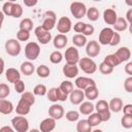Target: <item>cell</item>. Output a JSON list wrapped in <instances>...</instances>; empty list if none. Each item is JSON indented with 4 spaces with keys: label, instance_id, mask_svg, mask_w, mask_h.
Segmentation results:
<instances>
[{
    "label": "cell",
    "instance_id": "24",
    "mask_svg": "<svg viewBox=\"0 0 132 132\" xmlns=\"http://www.w3.org/2000/svg\"><path fill=\"white\" fill-rule=\"evenodd\" d=\"M94 109H95V105L91 101H84L79 105V112L81 114H85V116L93 113Z\"/></svg>",
    "mask_w": 132,
    "mask_h": 132
},
{
    "label": "cell",
    "instance_id": "19",
    "mask_svg": "<svg viewBox=\"0 0 132 132\" xmlns=\"http://www.w3.org/2000/svg\"><path fill=\"white\" fill-rule=\"evenodd\" d=\"M114 55L117 56V58L119 59V61L121 63H123V62H126V61H128L130 59V57H131V51L127 46H121L114 53Z\"/></svg>",
    "mask_w": 132,
    "mask_h": 132
},
{
    "label": "cell",
    "instance_id": "40",
    "mask_svg": "<svg viewBox=\"0 0 132 132\" xmlns=\"http://www.w3.org/2000/svg\"><path fill=\"white\" fill-rule=\"evenodd\" d=\"M99 71H100L102 74H104V75H108V74H111V73L113 72V68L110 67V66H108L106 63L101 62V63L99 64Z\"/></svg>",
    "mask_w": 132,
    "mask_h": 132
},
{
    "label": "cell",
    "instance_id": "42",
    "mask_svg": "<svg viewBox=\"0 0 132 132\" xmlns=\"http://www.w3.org/2000/svg\"><path fill=\"white\" fill-rule=\"evenodd\" d=\"M121 124L124 128L126 129H130L132 128V116H127L124 114L121 119Z\"/></svg>",
    "mask_w": 132,
    "mask_h": 132
},
{
    "label": "cell",
    "instance_id": "61",
    "mask_svg": "<svg viewBox=\"0 0 132 132\" xmlns=\"http://www.w3.org/2000/svg\"><path fill=\"white\" fill-rule=\"evenodd\" d=\"M92 132H103L101 129H95V130H93Z\"/></svg>",
    "mask_w": 132,
    "mask_h": 132
},
{
    "label": "cell",
    "instance_id": "11",
    "mask_svg": "<svg viewBox=\"0 0 132 132\" xmlns=\"http://www.w3.org/2000/svg\"><path fill=\"white\" fill-rule=\"evenodd\" d=\"M113 33H114V30L109 28V27H106V28H103L100 33H99V43L102 44V45H107L110 43L111 41V38L113 36Z\"/></svg>",
    "mask_w": 132,
    "mask_h": 132
},
{
    "label": "cell",
    "instance_id": "53",
    "mask_svg": "<svg viewBox=\"0 0 132 132\" xmlns=\"http://www.w3.org/2000/svg\"><path fill=\"white\" fill-rule=\"evenodd\" d=\"M99 116H100L102 122H107V121L110 119V117H111V114H110V110H109V111H106V112H103V113H100Z\"/></svg>",
    "mask_w": 132,
    "mask_h": 132
},
{
    "label": "cell",
    "instance_id": "45",
    "mask_svg": "<svg viewBox=\"0 0 132 132\" xmlns=\"http://www.w3.org/2000/svg\"><path fill=\"white\" fill-rule=\"evenodd\" d=\"M10 94V89L6 84H1L0 85V100L5 99L8 95Z\"/></svg>",
    "mask_w": 132,
    "mask_h": 132
},
{
    "label": "cell",
    "instance_id": "13",
    "mask_svg": "<svg viewBox=\"0 0 132 132\" xmlns=\"http://www.w3.org/2000/svg\"><path fill=\"white\" fill-rule=\"evenodd\" d=\"M74 84H75L77 89L82 90V91H85L87 88H89L91 86H96V82H95V80L93 78L86 77V76H78V77H76Z\"/></svg>",
    "mask_w": 132,
    "mask_h": 132
},
{
    "label": "cell",
    "instance_id": "37",
    "mask_svg": "<svg viewBox=\"0 0 132 132\" xmlns=\"http://www.w3.org/2000/svg\"><path fill=\"white\" fill-rule=\"evenodd\" d=\"M88 122L92 127H95V126H98L102 121H101V118L98 112H93V113H91V116H89Z\"/></svg>",
    "mask_w": 132,
    "mask_h": 132
},
{
    "label": "cell",
    "instance_id": "35",
    "mask_svg": "<svg viewBox=\"0 0 132 132\" xmlns=\"http://www.w3.org/2000/svg\"><path fill=\"white\" fill-rule=\"evenodd\" d=\"M59 88L61 89V91H63L67 95H70L72 93V91L74 90L73 89V84L70 80H63Z\"/></svg>",
    "mask_w": 132,
    "mask_h": 132
},
{
    "label": "cell",
    "instance_id": "17",
    "mask_svg": "<svg viewBox=\"0 0 132 132\" xmlns=\"http://www.w3.org/2000/svg\"><path fill=\"white\" fill-rule=\"evenodd\" d=\"M56 128V120L53 118H46L39 124V130L41 132H52Z\"/></svg>",
    "mask_w": 132,
    "mask_h": 132
},
{
    "label": "cell",
    "instance_id": "27",
    "mask_svg": "<svg viewBox=\"0 0 132 132\" xmlns=\"http://www.w3.org/2000/svg\"><path fill=\"white\" fill-rule=\"evenodd\" d=\"M72 42L75 47H82L88 43L87 37L82 34H76L72 37Z\"/></svg>",
    "mask_w": 132,
    "mask_h": 132
},
{
    "label": "cell",
    "instance_id": "38",
    "mask_svg": "<svg viewBox=\"0 0 132 132\" xmlns=\"http://www.w3.org/2000/svg\"><path fill=\"white\" fill-rule=\"evenodd\" d=\"M63 60V55L60 51H55L50 55V61L53 64H59Z\"/></svg>",
    "mask_w": 132,
    "mask_h": 132
},
{
    "label": "cell",
    "instance_id": "47",
    "mask_svg": "<svg viewBox=\"0 0 132 132\" xmlns=\"http://www.w3.org/2000/svg\"><path fill=\"white\" fill-rule=\"evenodd\" d=\"M13 86H14V90H15L16 93H20V94L25 93V84H24V81L22 79H20L16 82H14Z\"/></svg>",
    "mask_w": 132,
    "mask_h": 132
},
{
    "label": "cell",
    "instance_id": "54",
    "mask_svg": "<svg viewBox=\"0 0 132 132\" xmlns=\"http://www.w3.org/2000/svg\"><path fill=\"white\" fill-rule=\"evenodd\" d=\"M126 21L129 23V26H132V8H129L126 12Z\"/></svg>",
    "mask_w": 132,
    "mask_h": 132
},
{
    "label": "cell",
    "instance_id": "1",
    "mask_svg": "<svg viewBox=\"0 0 132 132\" xmlns=\"http://www.w3.org/2000/svg\"><path fill=\"white\" fill-rule=\"evenodd\" d=\"M35 103V96L31 92H25L22 94L21 99L15 107V112L18 116H26L30 112L31 106Z\"/></svg>",
    "mask_w": 132,
    "mask_h": 132
},
{
    "label": "cell",
    "instance_id": "57",
    "mask_svg": "<svg viewBox=\"0 0 132 132\" xmlns=\"http://www.w3.org/2000/svg\"><path fill=\"white\" fill-rule=\"evenodd\" d=\"M0 132H15V130L9 126H3V127H1Z\"/></svg>",
    "mask_w": 132,
    "mask_h": 132
},
{
    "label": "cell",
    "instance_id": "52",
    "mask_svg": "<svg viewBox=\"0 0 132 132\" xmlns=\"http://www.w3.org/2000/svg\"><path fill=\"white\" fill-rule=\"evenodd\" d=\"M123 112L127 116H132V104H126L123 106Z\"/></svg>",
    "mask_w": 132,
    "mask_h": 132
},
{
    "label": "cell",
    "instance_id": "46",
    "mask_svg": "<svg viewBox=\"0 0 132 132\" xmlns=\"http://www.w3.org/2000/svg\"><path fill=\"white\" fill-rule=\"evenodd\" d=\"M16 38L19 41H27L30 38V32L24 31V30H19L16 32Z\"/></svg>",
    "mask_w": 132,
    "mask_h": 132
},
{
    "label": "cell",
    "instance_id": "56",
    "mask_svg": "<svg viewBox=\"0 0 132 132\" xmlns=\"http://www.w3.org/2000/svg\"><path fill=\"white\" fill-rule=\"evenodd\" d=\"M24 4L28 7H31L37 4V0H24Z\"/></svg>",
    "mask_w": 132,
    "mask_h": 132
},
{
    "label": "cell",
    "instance_id": "60",
    "mask_svg": "<svg viewBox=\"0 0 132 132\" xmlns=\"http://www.w3.org/2000/svg\"><path fill=\"white\" fill-rule=\"evenodd\" d=\"M29 132H41V131L38 130V129H32V130H30Z\"/></svg>",
    "mask_w": 132,
    "mask_h": 132
},
{
    "label": "cell",
    "instance_id": "39",
    "mask_svg": "<svg viewBox=\"0 0 132 132\" xmlns=\"http://www.w3.org/2000/svg\"><path fill=\"white\" fill-rule=\"evenodd\" d=\"M33 94L36 96H44L45 94H47V89L45 85H42V84L36 85L33 89Z\"/></svg>",
    "mask_w": 132,
    "mask_h": 132
},
{
    "label": "cell",
    "instance_id": "49",
    "mask_svg": "<svg viewBox=\"0 0 132 132\" xmlns=\"http://www.w3.org/2000/svg\"><path fill=\"white\" fill-rule=\"evenodd\" d=\"M94 31H95V28H94L93 25L86 24V27H85V29H84V31H82V35H85V36H90V35H92V34L94 33Z\"/></svg>",
    "mask_w": 132,
    "mask_h": 132
},
{
    "label": "cell",
    "instance_id": "23",
    "mask_svg": "<svg viewBox=\"0 0 132 132\" xmlns=\"http://www.w3.org/2000/svg\"><path fill=\"white\" fill-rule=\"evenodd\" d=\"M13 111V104L11 101L6 99L0 100V112L2 114H9Z\"/></svg>",
    "mask_w": 132,
    "mask_h": 132
},
{
    "label": "cell",
    "instance_id": "44",
    "mask_svg": "<svg viewBox=\"0 0 132 132\" xmlns=\"http://www.w3.org/2000/svg\"><path fill=\"white\" fill-rule=\"evenodd\" d=\"M22 14H23V7H22L19 3H14V4H13V7H12L11 16L18 19V18L22 16Z\"/></svg>",
    "mask_w": 132,
    "mask_h": 132
},
{
    "label": "cell",
    "instance_id": "33",
    "mask_svg": "<svg viewBox=\"0 0 132 132\" xmlns=\"http://www.w3.org/2000/svg\"><path fill=\"white\" fill-rule=\"evenodd\" d=\"M19 26H20V30H24V31L30 32L33 29V22H32L31 19L26 18V19H23L21 21V23H20Z\"/></svg>",
    "mask_w": 132,
    "mask_h": 132
},
{
    "label": "cell",
    "instance_id": "20",
    "mask_svg": "<svg viewBox=\"0 0 132 132\" xmlns=\"http://www.w3.org/2000/svg\"><path fill=\"white\" fill-rule=\"evenodd\" d=\"M5 77L8 80V82L14 84V82H16L18 80L21 79V73L18 69L10 67L5 71Z\"/></svg>",
    "mask_w": 132,
    "mask_h": 132
},
{
    "label": "cell",
    "instance_id": "41",
    "mask_svg": "<svg viewBox=\"0 0 132 132\" xmlns=\"http://www.w3.org/2000/svg\"><path fill=\"white\" fill-rule=\"evenodd\" d=\"M65 117L68 122H76L79 119V112L76 110H69L66 112Z\"/></svg>",
    "mask_w": 132,
    "mask_h": 132
},
{
    "label": "cell",
    "instance_id": "50",
    "mask_svg": "<svg viewBox=\"0 0 132 132\" xmlns=\"http://www.w3.org/2000/svg\"><path fill=\"white\" fill-rule=\"evenodd\" d=\"M85 27H86V23L77 22L76 24H74V26H73V30H74L76 33H82Z\"/></svg>",
    "mask_w": 132,
    "mask_h": 132
},
{
    "label": "cell",
    "instance_id": "48",
    "mask_svg": "<svg viewBox=\"0 0 132 132\" xmlns=\"http://www.w3.org/2000/svg\"><path fill=\"white\" fill-rule=\"evenodd\" d=\"M124 89L127 93H132V76H129L124 81Z\"/></svg>",
    "mask_w": 132,
    "mask_h": 132
},
{
    "label": "cell",
    "instance_id": "15",
    "mask_svg": "<svg viewBox=\"0 0 132 132\" xmlns=\"http://www.w3.org/2000/svg\"><path fill=\"white\" fill-rule=\"evenodd\" d=\"M85 92L79 89H75L69 95V100L73 105H80L85 99Z\"/></svg>",
    "mask_w": 132,
    "mask_h": 132
},
{
    "label": "cell",
    "instance_id": "58",
    "mask_svg": "<svg viewBox=\"0 0 132 132\" xmlns=\"http://www.w3.org/2000/svg\"><path fill=\"white\" fill-rule=\"evenodd\" d=\"M1 63H2V65H1V73H3V71H4V61H3V59H1Z\"/></svg>",
    "mask_w": 132,
    "mask_h": 132
},
{
    "label": "cell",
    "instance_id": "32",
    "mask_svg": "<svg viewBox=\"0 0 132 132\" xmlns=\"http://www.w3.org/2000/svg\"><path fill=\"white\" fill-rule=\"evenodd\" d=\"M99 15H100V13H99L98 8H96V7H90V8H88V10H87V18H88L89 21L96 22L99 19Z\"/></svg>",
    "mask_w": 132,
    "mask_h": 132
},
{
    "label": "cell",
    "instance_id": "29",
    "mask_svg": "<svg viewBox=\"0 0 132 132\" xmlns=\"http://www.w3.org/2000/svg\"><path fill=\"white\" fill-rule=\"evenodd\" d=\"M128 28V22L124 18H118L116 24L113 25V29L117 32H123Z\"/></svg>",
    "mask_w": 132,
    "mask_h": 132
},
{
    "label": "cell",
    "instance_id": "16",
    "mask_svg": "<svg viewBox=\"0 0 132 132\" xmlns=\"http://www.w3.org/2000/svg\"><path fill=\"white\" fill-rule=\"evenodd\" d=\"M63 74L68 78H74L78 74V67L76 64H65L62 68Z\"/></svg>",
    "mask_w": 132,
    "mask_h": 132
},
{
    "label": "cell",
    "instance_id": "34",
    "mask_svg": "<svg viewBox=\"0 0 132 132\" xmlns=\"http://www.w3.org/2000/svg\"><path fill=\"white\" fill-rule=\"evenodd\" d=\"M36 73H37V75H38L39 77H41V78H46V77L50 76L51 70H50V68H48L46 65H40V66L37 67Z\"/></svg>",
    "mask_w": 132,
    "mask_h": 132
},
{
    "label": "cell",
    "instance_id": "22",
    "mask_svg": "<svg viewBox=\"0 0 132 132\" xmlns=\"http://www.w3.org/2000/svg\"><path fill=\"white\" fill-rule=\"evenodd\" d=\"M68 42V39H67V36L64 35V34H58L54 37V40H53V44L54 46L57 48V50H61V48H64L66 46Z\"/></svg>",
    "mask_w": 132,
    "mask_h": 132
},
{
    "label": "cell",
    "instance_id": "6",
    "mask_svg": "<svg viewBox=\"0 0 132 132\" xmlns=\"http://www.w3.org/2000/svg\"><path fill=\"white\" fill-rule=\"evenodd\" d=\"M87 10L88 9L82 2L74 1L70 4V12L77 20L82 19L85 15H87Z\"/></svg>",
    "mask_w": 132,
    "mask_h": 132
},
{
    "label": "cell",
    "instance_id": "36",
    "mask_svg": "<svg viewBox=\"0 0 132 132\" xmlns=\"http://www.w3.org/2000/svg\"><path fill=\"white\" fill-rule=\"evenodd\" d=\"M47 99L51 101V102H57L59 101V88H51L48 91H47Z\"/></svg>",
    "mask_w": 132,
    "mask_h": 132
},
{
    "label": "cell",
    "instance_id": "26",
    "mask_svg": "<svg viewBox=\"0 0 132 132\" xmlns=\"http://www.w3.org/2000/svg\"><path fill=\"white\" fill-rule=\"evenodd\" d=\"M84 92H85L86 98L89 99L90 101L97 99L98 98V95H99V91H98V89H97L96 86H91V87L87 88Z\"/></svg>",
    "mask_w": 132,
    "mask_h": 132
},
{
    "label": "cell",
    "instance_id": "9",
    "mask_svg": "<svg viewBox=\"0 0 132 132\" xmlns=\"http://www.w3.org/2000/svg\"><path fill=\"white\" fill-rule=\"evenodd\" d=\"M64 59L67 64H76L79 62V53L75 46H69L64 53Z\"/></svg>",
    "mask_w": 132,
    "mask_h": 132
},
{
    "label": "cell",
    "instance_id": "31",
    "mask_svg": "<svg viewBox=\"0 0 132 132\" xmlns=\"http://www.w3.org/2000/svg\"><path fill=\"white\" fill-rule=\"evenodd\" d=\"M103 62L106 63L108 66H110V67H112V68H114L116 66H118V65L121 64V62L119 61V59L117 58V56H116L114 54L107 55V56L104 58V61H103Z\"/></svg>",
    "mask_w": 132,
    "mask_h": 132
},
{
    "label": "cell",
    "instance_id": "21",
    "mask_svg": "<svg viewBox=\"0 0 132 132\" xmlns=\"http://www.w3.org/2000/svg\"><path fill=\"white\" fill-rule=\"evenodd\" d=\"M20 71L22 74L26 75V76H30L34 73L35 71V67L33 65V63L31 61H26V62H23L20 66Z\"/></svg>",
    "mask_w": 132,
    "mask_h": 132
},
{
    "label": "cell",
    "instance_id": "12",
    "mask_svg": "<svg viewBox=\"0 0 132 132\" xmlns=\"http://www.w3.org/2000/svg\"><path fill=\"white\" fill-rule=\"evenodd\" d=\"M100 43L96 40L88 41L86 45V53L89 58H95L100 54Z\"/></svg>",
    "mask_w": 132,
    "mask_h": 132
},
{
    "label": "cell",
    "instance_id": "5",
    "mask_svg": "<svg viewBox=\"0 0 132 132\" xmlns=\"http://www.w3.org/2000/svg\"><path fill=\"white\" fill-rule=\"evenodd\" d=\"M78 66L79 68L87 74H93L94 72H96L97 70V65L96 63L89 57H85V58H80L79 62H78Z\"/></svg>",
    "mask_w": 132,
    "mask_h": 132
},
{
    "label": "cell",
    "instance_id": "2",
    "mask_svg": "<svg viewBox=\"0 0 132 132\" xmlns=\"http://www.w3.org/2000/svg\"><path fill=\"white\" fill-rule=\"evenodd\" d=\"M46 31H51L57 26V14L53 10H46L42 15V25Z\"/></svg>",
    "mask_w": 132,
    "mask_h": 132
},
{
    "label": "cell",
    "instance_id": "55",
    "mask_svg": "<svg viewBox=\"0 0 132 132\" xmlns=\"http://www.w3.org/2000/svg\"><path fill=\"white\" fill-rule=\"evenodd\" d=\"M125 72L129 75L132 76V62H128L125 66Z\"/></svg>",
    "mask_w": 132,
    "mask_h": 132
},
{
    "label": "cell",
    "instance_id": "8",
    "mask_svg": "<svg viewBox=\"0 0 132 132\" xmlns=\"http://www.w3.org/2000/svg\"><path fill=\"white\" fill-rule=\"evenodd\" d=\"M34 34L37 40L39 41V43L41 44H47L52 40V34L50 33V31H46L41 25L37 26L34 29Z\"/></svg>",
    "mask_w": 132,
    "mask_h": 132
},
{
    "label": "cell",
    "instance_id": "14",
    "mask_svg": "<svg viewBox=\"0 0 132 132\" xmlns=\"http://www.w3.org/2000/svg\"><path fill=\"white\" fill-rule=\"evenodd\" d=\"M48 116L50 118H53L54 120H61L64 117V108L60 104L54 103L48 108Z\"/></svg>",
    "mask_w": 132,
    "mask_h": 132
},
{
    "label": "cell",
    "instance_id": "4",
    "mask_svg": "<svg viewBox=\"0 0 132 132\" xmlns=\"http://www.w3.org/2000/svg\"><path fill=\"white\" fill-rule=\"evenodd\" d=\"M11 125L15 132H27L29 130V122L24 116H16L12 118Z\"/></svg>",
    "mask_w": 132,
    "mask_h": 132
},
{
    "label": "cell",
    "instance_id": "18",
    "mask_svg": "<svg viewBox=\"0 0 132 132\" xmlns=\"http://www.w3.org/2000/svg\"><path fill=\"white\" fill-rule=\"evenodd\" d=\"M103 20L107 25H114L117 20H118V14L116 12V10L111 9V8H107L104 10L103 12Z\"/></svg>",
    "mask_w": 132,
    "mask_h": 132
},
{
    "label": "cell",
    "instance_id": "43",
    "mask_svg": "<svg viewBox=\"0 0 132 132\" xmlns=\"http://www.w3.org/2000/svg\"><path fill=\"white\" fill-rule=\"evenodd\" d=\"M13 4L14 2L12 1H8V2H5L2 6V12L8 16H11V12H12V7H13Z\"/></svg>",
    "mask_w": 132,
    "mask_h": 132
},
{
    "label": "cell",
    "instance_id": "10",
    "mask_svg": "<svg viewBox=\"0 0 132 132\" xmlns=\"http://www.w3.org/2000/svg\"><path fill=\"white\" fill-rule=\"evenodd\" d=\"M72 28V22L69 18L67 16H61L59 20H58V23H57V29L59 31L60 34H64L65 33H68Z\"/></svg>",
    "mask_w": 132,
    "mask_h": 132
},
{
    "label": "cell",
    "instance_id": "28",
    "mask_svg": "<svg viewBox=\"0 0 132 132\" xmlns=\"http://www.w3.org/2000/svg\"><path fill=\"white\" fill-rule=\"evenodd\" d=\"M77 132H92V126L89 124L88 120H80L76 124Z\"/></svg>",
    "mask_w": 132,
    "mask_h": 132
},
{
    "label": "cell",
    "instance_id": "7",
    "mask_svg": "<svg viewBox=\"0 0 132 132\" xmlns=\"http://www.w3.org/2000/svg\"><path fill=\"white\" fill-rule=\"evenodd\" d=\"M5 51L6 53L11 57H16L20 55L22 51V46L20 44V41L16 39H7L5 42Z\"/></svg>",
    "mask_w": 132,
    "mask_h": 132
},
{
    "label": "cell",
    "instance_id": "51",
    "mask_svg": "<svg viewBox=\"0 0 132 132\" xmlns=\"http://www.w3.org/2000/svg\"><path fill=\"white\" fill-rule=\"evenodd\" d=\"M120 41H121V35H120L118 32H116V31H114V33H113V36H112V38H111V41H110L109 45H111V46H114V45L119 44V43H120Z\"/></svg>",
    "mask_w": 132,
    "mask_h": 132
},
{
    "label": "cell",
    "instance_id": "59",
    "mask_svg": "<svg viewBox=\"0 0 132 132\" xmlns=\"http://www.w3.org/2000/svg\"><path fill=\"white\" fill-rule=\"evenodd\" d=\"M125 3H126L127 5H129V6H131V8H132V1H129V0H126V1H125Z\"/></svg>",
    "mask_w": 132,
    "mask_h": 132
},
{
    "label": "cell",
    "instance_id": "25",
    "mask_svg": "<svg viewBox=\"0 0 132 132\" xmlns=\"http://www.w3.org/2000/svg\"><path fill=\"white\" fill-rule=\"evenodd\" d=\"M109 109L113 112H120L123 110V101L119 97H114L109 101Z\"/></svg>",
    "mask_w": 132,
    "mask_h": 132
},
{
    "label": "cell",
    "instance_id": "3",
    "mask_svg": "<svg viewBox=\"0 0 132 132\" xmlns=\"http://www.w3.org/2000/svg\"><path fill=\"white\" fill-rule=\"evenodd\" d=\"M40 54V46L37 42H28L25 46V56L29 61H34Z\"/></svg>",
    "mask_w": 132,
    "mask_h": 132
},
{
    "label": "cell",
    "instance_id": "30",
    "mask_svg": "<svg viewBox=\"0 0 132 132\" xmlns=\"http://www.w3.org/2000/svg\"><path fill=\"white\" fill-rule=\"evenodd\" d=\"M95 109L99 114L106 112V111H109L110 110L109 109V103H107L105 100H99L95 105Z\"/></svg>",
    "mask_w": 132,
    "mask_h": 132
}]
</instances>
